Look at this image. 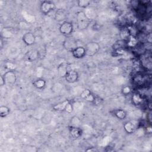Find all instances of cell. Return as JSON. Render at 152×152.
<instances>
[{
    "instance_id": "9",
    "label": "cell",
    "mask_w": 152,
    "mask_h": 152,
    "mask_svg": "<svg viewBox=\"0 0 152 152\" xmlns=\"http://www.w3.org/2000/svg\"><path fill=\"white\" fill-rule=\"evenodd\" d=\"M66 82L69 83H74L78 81L79 74L76 70L69 69L64 77Z\"/></svg>"
},
{
    "instance_id": "26",
    "label": "cell",
    "mask_w": 152,
    "mask_h": 152,
    "mask_svg": "<svg viewBox=\"0 0 152 152\" xmlns=\"http://www.w3.org/2000/svg\"><path fill=\"white\" fill-rule=\"evenodd\" d=\"M86 151H97L98 150L96 148H95L94 147H91L90 148L86 150Z\"/></svg>"
},
{
    "instance_id": "27",
    "label": "cell",
    "mask_w": 152,
    "mask_h": 152,
    "mask_svg": "<svg viewBox=\"0 0 152 152\" xmlns=\"http://www.w3.org/2000/svg\"><path fill=\"white\" fill-rule=\"evenodd\" d=\"M2 37L1 36V48H2Z\"/></svg>"
},
{
    "instance_id": "6",
    "label": "cell",
    "mask_w": 152,
    "mask_h": 152,
    "mask_svg": "<svg viewBox=\"0 0 152 152\" xmlns=\"http://www.w3.org/2000/svg\"><path fill=\"white\" fill-rule=\"evenodd\" d=\"M56 8V5L53 1H43L40 4V11L44 15H48L53 11Z\"/></svg>"
},
{
    "instance_id": "16",
    "label": "cell",
    "mask_w": 152,
    "mask_h": 152,
    "mask_svg": "<svg viewBox=\"0 0 152 152\" xmlns=\"http://www.w3.org/2000/svg\"><path fill=\"white\" fill-rule=\"evenodd\" d=\"M112 115L119 120H124L127 116L126 111L122 109H116L110 112Z\"/></svg>"
},
{
    "instance_id": "20",
    "label": "cell",
    "mask_w": 152,
    "mask_h": 152,
    "mask_svg": "<svg viewBox=\"0 0 152 152\" xmlns=\"http://www.w3.org/2000/svg\"><path fill=\"white\" fill-rule=\"evenodd\" d=\"M140 62L142 65V66L147 69H151V57H142L140 61Z\"/></svg>"
},
{
    "instance_id": "1",
    "label": "cell",
    "mask_w": 152,
    "mask_h": 152,
    "mask_svg": "<svg viewBox=\"0 0 152 152\" xmlns=\"http://www.w3.org/2000/svg\"><path fill=\"white\" fill-rule=\"evenodd\" d=\"M77 27L80 30L87 29L90 24V19L83 11H79L76 14Z\"/></svg>"
},
{
    "instance_id": "25",
    "label": "cell",
    "mask_w": 152,
    "mask_h": 152,
    "mask_svg": "<svg viewBox=\"0 0 152 152\" xmlns=\"http://www.w3.org/2000/svg\"><path fill=\"white\" fill-rule=\"evenodd\" d=\"M5 84V79L3 77V75L1 76V78H0V85L1 86H3Z\"/></svg>"
},
{
    "instance_id": "10",
    "label": "cell",
    "mask_w": 152,
    "mask_h": 152,
    "mask_svg": "<svg viewBox=\"0 0 152 152\" xmlns=\"http://www.w3.org/2000/svg\"><path fill=\"white\" fill-rule=\"evenodd\" d=\"M36 37L34 33L30 31L25 33L22 36V40L27 46H32L36 42Z\"/></svg>"
},
{
    "instance_id": "17",
    "label": "cell",
    "mask_w": 152,
    "mask_h": 152,
    "mask_svg": "<svg viewBox=\"0 0 152 152\" xmlns=\"http://www.w3.org/2000/svg\"><path fill=\"white\" fill-rule=\"evenodd\" d=\"M67 17V13L64 9H58L55 14V18L58 21H64Z\"/></svg>"
},
{
    "instance_id": "3",
    "label": "cell",
    "mask_w": 152,
    "mask_h": 152,
    "mask_svg": "<svg viewBox=\"0 0 152 152\" xmlns=\"http://www.w3.org/2000/svg\"><path fill=\"white\" fill-rule=\"evenodd\" d=\"M86 54L87 56H93L95 55L100 50V45L96 42H89L84 46Z\"/></svg>"
},
{
    "instance_id": "22",
    "label": "cell",
    "mask_w": 152,
    "mask_h": 152,
    "mask_svg": "<svg viewBox=\"0 0 152 152\" xmlns=\"http://www.w3.org/2000/svg\"><path fill=\"white\" fill-rule=\"evenodd\" d=\"M90 4V1L88 0H79L77 1V5L81 8H86Z\"/></svg>"
},
{
    "instance_id": "11",
    "label": "cell",
    "mask_w": 152,
    "mask_h": 152,
    "mask_svg": "<svg viewBox=\"0 0 152 152\" xmlns=\"http://www.w3.org/2000/svg\"><path fill=\"white\" fill-rule=\"evenodd\" d=\"M69 134L70 137L73 139H78L80 138L83 134V131L81 128L71 125L69 127Z\"/></svg>"
},
{
    "instance_id": "8",
    "label": "cell",
    "mask_w": 152,
    "mask_h": 152,
    "mask_svg": "<svg viewBox=\"0 0 152 152\" xmlns=\"http://www.w3.org/2000/svg\"><path fill=\"white\" fill-rule=\"evenodd\" d=\"M63 46L66 50L70 52H71L77 46H78L76 40L71 36H66V39L64 41Z\"/></svg>"
},
{
    "instance_id": "7",
    "label": "cell",
    "mask_w": 152,
    "mask_h": 152,
    "mask_svg": "<svg viewBox=\"0 0 152 152\" xmlns=\"http://www.w3.org/2000/svg\"><path fill=\"white\" fill-rule=\"evenodd\" d=\"M5 81V84L12 86L16 83L17 75L14 70H8L2 75Z\"/></svg>"
},
{
    "instance_id": "21",
    "label": "cell",
    "mask_w": 152,
    "mask_h": 152,
    "mask_svg": "<svg viewBox=\"0 0 152 152\" xmlns=\"http://www.w3.org/2000/svg\"><path fill=\"white\" fill-rule=\"evenodd\" d=\"M10 113V108L7 106L2 105L0 106V116L1 118H5Z\"/></svg>"
},
{
    "instance_id": "5",
    "label": "cell",
    "mask_w": 152,
    "mask_h": 152,
    "mask_svg": "<svg viewBox=\"0 0 152 152\" xmlns=\"http://www.w3.org/2000/svg\"><path fill=\"white\" fill-rule=\"evenodd\" d=\"M59 32L65 36H69L74 30V26L72 23L69 21H64L62 22L59 27Z\"/></svg>"
},
{
    "instance_id": "15",
    "label": "cell",
    "mask_w": 152,
    "mask_h": 152,
    "mask_svg": "<svg viewBox=\"0 0 152 152\" xmlns=\"http://www.w3.org/2000/svg\"><path fill=\"white\" fill-rule=\"evenodd\" d=\"M132 103L135 106H140L143 103L144 97L142 94L138 92H135L131 96Z\"/></svg>"
},
{
    "instance_id": "18",
    "label": "cell",
    "mask_w": 152,
    "mask_h": 152,
    "mask_svg": "<svg viewBox=\"0 0 152 152\" xmlns=\"http://www.w3.org/2000/svg\"><path fill=\"white\" fill-rule=\"evenodd\" d=\"M33 85L38 90H43L46 86V81L43 78H39L33 81Z\"/></svg>"
},
{
    "instance_id": "19",
    "label": "cell",
    "mask_w": 152,
    "mask_h": 152,
    "mask_svg": "<svg viewBox=\"0 0 152 152\" xmlns=\"http://www.w3.org/2000/svg\"><path fill=\"white\" fill-rule=\"evenodd\" d=\"M69 69L68 68V65L67 63L63 62L58 67V72L60 77H64L66 72Z\"/></svg>"
},
{
    "instance_id": "24",
    "label": "cell",
    "mask_w": 152,
    "mask_h": 152,
    "mask_svg": "<svg viewBox=\"0 0 152 152\" xmlns=\"http://www.w3.org/2000/svg\"><path fill=\"white\" fill-rule=\"evenodd\" d=\"M146 116H147V122L149 123V124L151 125V109H150L149 111L147 112Z\"/></svg>"
},
{
    "instance_id": "4",
    "label": "cell",
    "mask_w": 152,
    "mask_h": 152,
    "mask_svg": "<svg viewBox=\"0 0 152 152\" xmlns=\"http://www.w3.org/2000/svg\"><path fill=\"white\" fill-rule=\"evenodd\" d=\"M140 122L138 121L135 119H132L125 122L124 125V129L125 131L128 134H131L134 133L139 128Z\"/></svg>"
},
{
    "instance_id": "12",
    "label": "cell",
    "mask_w": 152,
    "mask_h": 152,
    "mask_svg": "<svg viewBox=\"0 0 152 152\" xmlns=\"http://www.w3.org/2000/svg\"><path fill=\"white\" fill-rule=\"evenodd\" d=\"M71 53L73 57L76 59H82L86 56L84 46H77Z\"/></svg>"
},
{
    "instance_id": "13",
    "label": "cell",
    "mask_w": 152,
    "mask_h": 152,
    "mask_svg": "<svg viewBox=\"0 0 152 152\" xmlns=\"http://www.w3.org/2000/svg\"><path fill=\"white\" fill-rule=\"evenodd\" d=\"M80 97L83 100L90 103H94L96 98V96L88 89L83 90L80 94Z\"/></svg>"
},
{
    "instance_id": "23",
    "label": "cell",
    "mask_w": 152,
    "mask_h": 152,
    "mask_svg": "<svg viewBox=\"0 0 152 152\" xmlns=\"http://www.w3.org/2000/svg\"><path fill=\"white\" fill-rule=\"evenodd\" d=\"M132 92V89L131 87L129 86H125L122 87L121 90V93L124 96H128L130 94H131Z\"/></svg>"
},
{
    "instance_id": "14",
    "label": "cell",
    "mask_w": 152,
    "mask_h": 152,
    "mask_svg": "<svg viewBox=\"0 0 152 152\" xmlns=\"http://www.w3.org/2000/svg\"><path fill=\"white\" fill-rule=\"evenodd\" d=\"M39 58V53L37 49H33L27 52L26 55V59L30 62H33L36 60H37Z\"/></svg>"
},
{
    "instance_id": "2",
    "label": "cell",
    "mask_w": 152,
    "mask_h": 152,
    "mask_svg": "<svg viewBox=\"0 0 152 152\" xmlns=\"http://www.w3.org/2000/svg\"><path fill=\"white\" fill-rule=\"evenodd\" d=\"M53 109L56 111L66 112L70 113L73 110V106L69 100L65 99L62 102L58 103L53 106Z\"/></svg>"
}]
</instances>
